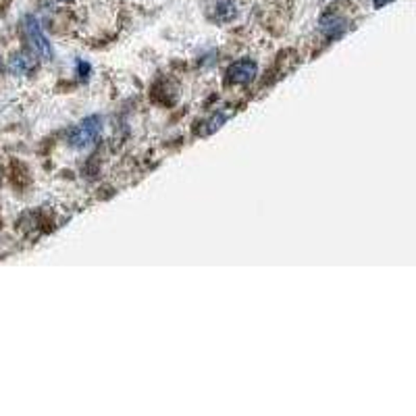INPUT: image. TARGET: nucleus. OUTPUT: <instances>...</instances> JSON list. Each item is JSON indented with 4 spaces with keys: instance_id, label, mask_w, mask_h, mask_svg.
Returning a JSON list of instances; mask_svg holds the SVG:
<instances>
[{
    "instance_id": "3",
    "label": "nucleus",
    "mask_w": 416,
    "mask_h": 416,
    "mask_svg": "<svg viewBox=\"0 0 416 416\" xmlns=\"http://www.w3.org/2000/svg\"><path fill=\"white\" fill-rule=\"evenodd\" d=\"M256 73H258L256 63H254V61H248V59L233 63V65L229 67V71H227L229 79L235 81V83H250V81L256 77Z\"/></svg>"
},
{
    "instance_id": "5",
    "label": "nucleus",
    "mask_w": 416,
    "mask_h": 416,
    "mask_svg": "<svg viewBox=\"0 0 416 416\" xmlns=\"http://www.w3.org/2000/svg\"><path fill=\"white\" fill-rule=\"evenodd\" d=\"M344 25H346V21H344V19H340L338 15H335V17H325V19H323V23H321L323 32H325V34H329V36H340V34H342V29H344Z\"/></svg>"
},
{
    "instance_id": "2",
    "label": "nucleus",
    "mask_w": 416,
    "mask_h": 416,
    "mask_svg": "<svg viewBox=\"0 0 416 416\" xmlns=\"http://www.w3.org/2000/svg\"><path fill=\"white\" fill-rule=\"evenodd\" d=\"M23 27H25V36H27V40H29V44H32V48H34V53H36L40 59L50 61V59H53V46H50L48 38L44 36L40 23H38L34 17H25Z\"/></svg>"
},
{
    "instance_id": "7",
    "label": "nucleus",
    "mask_w": 416,
    "mask_h": 416,
    "mask_svg": "<svg viewBox=\"0 0 416 416\" xmlns=\"http://www.w3.org/2000/svg\"><path fill=\"white\" fill-rule=\"evenodd\" d=\"M389 0H375V6L379 8V6H383V4H387Z\"/></svg>"
},
{
    "instance_id": "6",
    "label": "nucleus",
    "mask_w": 416,
    "mask_h": 416,
    "mask_svg": "<svg viewBox=\"0 0 416 416\" xmlns=\"http://www.w3.org/2000/svg\"><path fill=\"white\" fill-rule=\"evenodd\" d=\"M223 123H225V115H214V117H212V119H210V121L207 123L208 127H204L200 134H202V136H208V134H212L214 130H219Z\"/></svg>"
},
{
    "instance_id": "1",
    "label": "nucleus",
    "mask_w": 416,
    "mask_h": 416,
    "mask_svg": "<svg viewBox=\"0 0 416 416\" xmlns=\"http://www.w3.org/2000/svg\"><path fill=\"white\" fill-rule=\"evenodd\" d=\"M100 130H102V121L100 117L92 115L88 119H83L79 125H75L69 132V144L73 148H88L92 146L98 136H100Z\"/></svg>"
},
{
    "instance_id": "4",
    "label": "nucleus",
    "mask_w": 416,
    "mask_h": 416,
    "mask_svg": "<svg viewBox=\"0 0 416 416\" xmlns=\"http://www.w3.org/2000/svg\"><path fill=\"white\" fill-rule=\"evenodd\" d=\"M34 59L29 57V55H25V53H19V55H15L13 59H11V63H8V67L13 73H17V75H25V73H29V71L34 69Z\"/></svg>"
}]
</instances>
